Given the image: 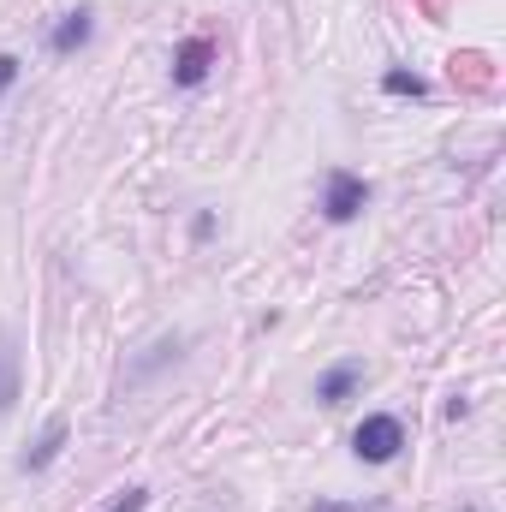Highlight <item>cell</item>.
Wrapping results in <instances>:
<instances>
[{"instance_id":"cell-1","label":"cell","mask_w":506,"mask_h":512,"mask_svg":"<svg viewBox=\"0 0 506 512\" xmlns=\"http://www.w3.org/2000/svg\"><path fill=\"white\" fill-rule=\"evenodd\" d=\"M399 447H405V423L387 417V411L364 417V423L352 429V453H358L364 465H387V459H399Z\"/></svg>"},{"instance_id":"cell-2","label":"cell","mask_w":506,"mask_h":512,"mask_svg":"<svg viewBox=\"0 0 506 512\" xmlns=\"http://www.w3.org/2000/svg\"><path fill=\"white\" fill-rule=\"evenodd\" d=\"M364 203H370V185H364L358 173H346V167H334V173L322 179V215H328L334 227H346V221H358V215H364Z\"/></svg>"},{"instance_id":"cell-3","label":"cell","mask_w":506,"mask_h":512,"mask_svg":"<svg viewBox=\"0 0 506 512\" xmlns=\"http://www.w3.org/2000/svg\"><path fill=\"white\" fill-rule=\"evenodd\" d=\"M209 66H215V42H209V36H191V42H179V54H173V84H179V90H197V84L209 78Z\"/></svg>"},{"instance_id":"cell-4","label":"cell","mask_w":506,"mask_h":512,"mask_svg":"<svg viewBox=\"0 0 506 512\" xmlns=\"http://www.w3.org/2000/svg\"><path fill=\"white\" fill-rule=\"evenodd\" d=\"M358 387H364V364H358V358H346V364H334V370H322V376H316V399H322V405H346Z\"/></svg>"},{"instance_id":"cell-5","label":"cell","mask_w":506,"mask_h":512,"mask_svg":"<svg viewBox=\"0 0 506 512\" xmlns=\"http://www.w3.org/2000/svg\"><path fill=\"white\" fill-rule=\"evenodd\" d=\"M66 435H72V423H66V417H48V429L36 435V447L18 459V471H48V465L66 453Z\"/></svg>"},{"instance_id":"cell-6","label":"cell","mask_w":506,"mask_h":512,"mask_svg":"<svg viewBox=\"0 0 506 512\" xmlns=\"http://www.w3.org/2000/svg\"><path fill=\"white\" fill-rule=\"evenodd\" d=\"M90 30H96V18H90V12L78 6V12H66V18L54 24L48 48H54V54H72V48H84V42H90Z\"/></svg>"},{"instance_id":"cell-7","label":"cell","mask_w":506,"mask_h":512,"mask_svg":"<svg viewBox=\"0 0 506 512\" xmlns=\"http://www.w3.org/2000/svg\"><path fill=\"white\" fill-rule=\"evenodd\" d=\"M18 405V346L12 334H0V417Z\"/></svg>"},{"instance_id":"cell-8","label":"cell","mask_w":506,"mask_h":512,"mask_svg":"<svg viewBox=\"0 0 506 512\" xmlns=\"http://www.w3.org/2000/svg\"><path fill=\"white\" fill-rule=\"evenodd\" d=\"M381 90H387V96H429V84H423L417 72H387Z\"/></svg>"},{"instance_id":"cell-9","label":"cell","mask_w":506,"mask_h":512,"mask_svg":"<svg viewBox=\"0 0 506 512\" xmlns=\"http://www.w3.org/2000/svg\"><path fill=\"white\" fill-rule=\"evenodd\" d=\"M143 507H149V489H126V495H120L108 512H143Z\"/></svg>"},{"instance_id":"cell-10","label":"cell","mask_w":506,"mask_h":512,"mask_svg":"<svg viewBox=\"0 0 506 512\" xmlns=\"http://www.w3.org/2000/svg\"><path fill=\"white\" fill-rule=\"evenodd\" d=\"M12 84H18V60H12V54H0V96H6Z\"/></svg>"},{"instance_id":"cell-11","label":"cell","mask_w":506,"mask_h":512,"mask_svg":"<svg viewBox=\"0 0 506 512\" xmlns=\"http://www.w3.org/2000/svg\"><path fill=\"white\" fill-rule=\"evenodd\" d=\"M316 512H364V507H340V501H316Z\"/></svg>"}]
</instances>
